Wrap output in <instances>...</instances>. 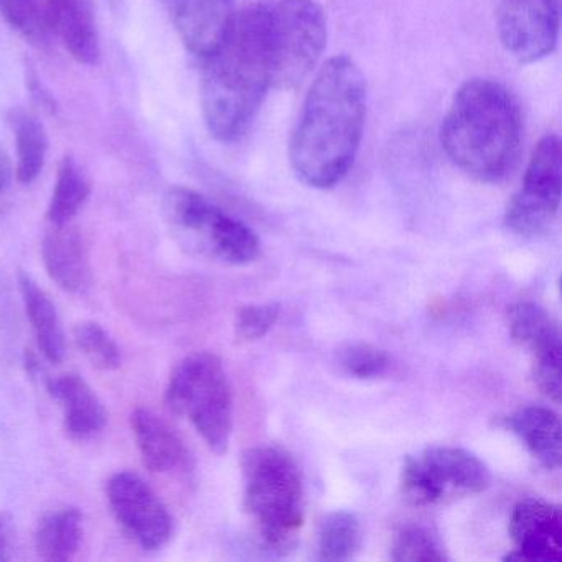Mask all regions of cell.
<instances>
[{
    "instance_id": "1",
    "label": "cell",
    "mask_w": 562,
    "mask_h": 562,
    "mask_svg": "<svg viewBox=\"0 0 562 562\" xmlns=\"http://www.w3.org/2000/svg\"><path fill=\"white\" fill-rule=\"evenodd\" d=\"M367 117V81L353 58L338 55L318 71L289 143L297 179L331 189L353 167Z\"/></svg>"
},
{
    "instance_id": "2",
    "label": "cell",
    "mask_w": 562,
    "mask_h": 562,
    "mask_svg": "<svg viewBox=\"0 0 562 562\" xmlns=\"http://www.w3.org/2000/svg\"><path fill=\"white\" fill-rule=\"evenodd\" d=\"M203 60L200 98L206 130L220 143H235L255 123L271 88L268 8L236 12L223 44Z\"/></svg>"
},
{
    "instance_id": "3",
    "label": "cell",
    "mask_w": 562,
    "mask_h": 562,
    "mask_svg": "<svg viewBox=\"0 0 562 562\" xmlns=\"http://www.w3.org/2000/svg\"><path fill=\"white\" fill-rule=\"evenodd\" d=\"M518 101L495 80L473 78L453 94L440 127V146L450 162L483 183L505 180L521 153Z\"/></svg>"
},
{
    "instance_id": "4",
    "label": "cell",
    "mask_w": 562,
    "mask_h": 562,
    "mask_svg": "<svg viewBox=\"0 0 562 562\" xmlns=\"http://www.w3.org/2000/svg\"><path fill=\"white\" fill-rule=\"evenodd\" d=\"M245 508L262 542L285 552L304 522V485L295 460L281 447L261 446L241 457Z\"/></svg>"
},
{
    "instance_id": "5",
    "label": "cell",
    "mask_w": 562,
    "mask_h": 562,
    "mask_svg": "<svg viewBox=\"0 0 562 562\" xmlns=\"http://www.w3.org/2000/svg\"><path fill=\"white\" fill-rule=\"evenodd\" d=\"M166 401L177 416L187 417L216 456L228 450L233 429V397L222 360L210 351L183 358L170 374Z\"/></svg>"
},
{
    "instance_id": "6",
    "label": "cell",
    "mask_w": 562,
    "mask_h": 562,
    "mask_svg": "<svg viewBox=\"0 0 562 562\" xmlns=\"http://www.w3.org/2000/svg\"><path fill=\"white\" fill-rule=\"evenodd\" d=\"M164 210L187 246L215 261L246 266L259 256L255 232L195 190L173 187L164 200Z\"/></svg>"
},
{
    "instance_id": "7",
    "label": "cell",
    "mask_w": 562,
    "mask_h": 562,
    "mask_svg": "<svg viewBox=\"0 0 562 562\" xmlns=\"http://www.w3.org/2000/svg\"><path fill=\"white\" fill-rule=\"evenodd\" d=\"M325 45L327 18L315 0H279L268 8L271 87H299L321 60Z\"/></svg>"
},
{
    "instance_id": "8",
    "label": "cell",
    "mask_w": 562,
    "mask_h": 562,
    "mask_svg": "<svg viewBox=\"0 0 562 562\" xmlns=\"http://www.w3.org/2000/svg\"><path fill=\"white\" fill-rule=\"evenodd\" d=\"M488 467L460 447L434 446L419 457L407 456L401 470V492L416 506H430L485 492Z\"/></svg>"
},
{
    "instance_id": "9",
    "label": "cell",
    "mask_w": 562,
    "mask_h": 562,
    "mask_svg": "<svg viewBox=\"0 0 562 562\" xmlns=\"http://www.w3.org/2000/svg\"><path fill=\"white\" fill-rule=\"evenodd\" d=\"M561 192V140L555 134H549L532 150L521 189L509 200L506 228L525 238L544 235L558 218Z\"/></svg>"
},
{
    "instance_id": "10",
    "label": "cell",
    "mask_w": 562,
    "mask_h": 562,
    "mask_svg": "<svg viewBox=\"0 0 562 562\" xmlns=\"http://www.w3.org/2000/svg\"><path fill=\"white\" fill-rule=\"evenodd\" d=\"M496 31L506 54L519 64L549 57L558 44L559 0H493Z\"/></svg>"
},
{
    "instance_id": "11",
    "label": "cell",
    "mask_w": 562,
    "mask_h": 562,
    "mask_svg": "<svg viewBox=\"0 0 562 562\" xmlns=\"http://www.w3.org/2000/svg\"><path fill=\"white\" fill-rule=\"evenodd\" d=\"M108 502L123 531L146 551L172 538L173 519L149 483L134 472H117L108 482Z\"/></svg>"
},
{
    "instance_id": "12",
    "label": "cell",
    "mask_w": 562,
    "mask_h": 562,
    "mask_svg": "<svg viewBox=\"0 0 562 562\" xmlns=\"http://www.w3.org/2000/svg\"><path fill=\"white\" fill-rule=\"evenodd\" d=\"M506 317L513 341L531 351L536 386L561 403V331L554 318L532 302L512 305Z\"/></svg>"
},
{
    "instance_id": "13",
    "label": "cell",
    "mask_w": 562,
    "mask_h": 562,
    "mask_svg": "<svg viewBox=\"0 0 562 562\" xmlns=\"http://www.w3.org/2000/svg\"><path fill=\"white\" fill-rule=\"evenodd\" d=\"M509 536L516 551L509 561H559L562 554V513L558 505L541 498L521 499L513 508Z\"/></svg>"
},
{
    "instance_id": "14",
    "label": "cell",
    "mask_w": 562,
    "mask_h": 562,
    "mask_svg": "<svg viewBox=\"0 0 562 562\" xmlns=\"http://www.w3.org/2000/svg\"><path fill=\"white\" fill-rule=\"evenodd\" d=\"M173 27L190 54L210 57L235 21V0H167Z\"/></svg>"
},
{
    "instance_id": "15",
    "label": "cell",
    "mask_w": 562,
    "mask_h": 562,
    "mask_svg": "<svg viewBox=\"0 0 562 562\" xmlns=\"http://www.w3.org/2000/svg\"><path fill=\"white\" fill-rule=\"evenodd\" d=\"M45 269L52 281L75 295H83L93 285L90 252L80 229L65 225H54L45 235L42 245Z\"/></svg>"
},
{
    "instance_id": "16",
    "label": "cell",
    "mask_w": 562,
    "mask_h": 562,
    "mask_svg": "<svg viewBox=\"0 0 562 562\" xmlns=\"http://www.w3.org/2000/svg\"><path fill=\"white\" fill-rule=\"evenodd\" d=\"M45 384L48 394L64 409L65 430L71 439L87 440L103 432L108 424L106 407L80 374L48 378Z\"/></svg>"
},
{
    "instance_id": "17",
    "label": "cell",
    "mask_w": 562,
    "mask_h": 562,
    "mask_svg": "<svg viewBox=\"0 0 562 562\" xmlns=\"http://www.w3.org/2000/svg\"><path fill=\"white\" fill-rule=\"evenodd\" d=\"M52 34L60 38L70 57L93 67L100 61L101 44L91 0H47Z\"/></svg>"
},
{
    "instance_id": "18",
    "label": "cell",
    "mask_w": 562,
    "mask_h": 562,
    "mask_svg": "<svg viewBox=\"0 0 562 562\" xmlns=\"http://www.w3.org/2000/svg\"><path fill=\"white\" fill-rule=\"evenodd\" d=\"M134 439L144 465L156 473L173 472L186 465V446L172 427L147 407H137L131 416Z\"/></svg>"
},
{
    "instance_id": "19",
    "label": "cell",
    "mask_w": 562,
    "mask_h": 562,
    "mask_svg": "<svg viewBox=\"0 0 562 562\" xmlns=\"http://www.w3.org/2000/svg\"><path fill=\"white\" fill-rule=\"evenodd\" d=\"M525 443L531 456L548 470L561 467V420L554 411L544 406H526L503 420Z\"/></svg>"
},
{
    "instance_id": "20",
    "label": "cell",
    "mask_w": 562,
    "mask_h": 562,
    "mask_svg": "<svg viewBox=\"0 0 562 562\" xmlns=\"http://www.w3.org/2000/svg\"><path fill=\"white\" fill-rule=\"evenodd\" d=\"M19 288L38 348L50 363H61L67 355V340L57 305L29 272L19 271Z\"/></svg>"
},
{
    "instance_id": "21",
    "label": "cell",
    "mask_w": 562,
    "mask_h": 562,
    "mask_svg": "<svg viewBox=\"0 0 562 562\" xmlns=\"http://www.w3.org/2000/svg\"><path fill=\"white\" fill-rule=\"evenodd\" d=\"M83 539V515L74 506L55 509L41 519L35 532V548L45 561H70Z\"/></svg>"
},
{
    "instance_id": "22",
    "label": "cell",
    "mask_w": 562,
    "mask_h": 562,
    "mask_svg": "<svg viewBox=\"0 0 562 562\" xmlns=\"http://www.w3.org/2000/svg\"><path fill=\"white\" fill-rule=\"evenodd\" d=\"M15 146H18L19 182L29 186L41 176L48 153V137L44 124L38 117L27 113H15Z\"/></svg>"
},
{
    "instance_id": "23",
    "label": "cell",
    "mask_w": 562,
    "mask_h": 562,
    "mask_svg": "<svg viewBox=\"0 0 562 562\" xmlns=\"http://www.w3.org/2000/svg\"><path fill=\"white\" fill-rule=\"evenodd\" d=\"M91 187L80 167L71 157L61 162L57 182L48 203L47 218L52 225L70 223L90 199Z\"/></svg>"
},
{
    "instance_id": "24",
    "label": "cell",
    "mask_w": 562,
    "mask_h": 562,
    "mask_svg": "<svg viewBox=\"0 0 562 562\" xmlns=\"http://www.w3.org/2000/svg\"><path fill=\"white\" fill-rule=\"evenodd\" d=\"M361 544V528L353 513L338 509L328 513L318 528V559L350 561Z\"/></svg>"
},
{
    "instance_id": "25",
    "label": "cell",
    "mask_w": 562,
    "mask_h": 562,
    "mask_svg": "<svg viewBox=\"0 0 562 562\" xmlns=\"http://www.w3.org/2000/svg\"><path fill=\"white\" fill-rule=\"evenodd\" d=\"M0 15L31 44H48L54 35L47 0H0Z\"/></svg>"
},
{
    "instance_id": "26",
    "label": "cell",
    "mask_w": 562,
    "mask_h": 562,
    "mask_svg": "<svg viewBox=\"0 0 562 562\" xmlns=\"http://www.w3.org/2000/svg\"><path fill=\"white\" fill-rule=\"evenodd\" d=\"M75 344L98 370H117L123 363L121 348L110 331L97 322H81L74 328Z\"/></svg>"
},
{
    "instance_id": "27",
    "label": "cell",
    "mask_w": 562,
    "mask_h": 562,
    "mask_svg": "<svg viewBox=\"0 0 562 562\" xmlns=\"http://www.w3.org/2000/svg\"><path fill=\"white\" fill-rule=\"evenodd\" d=\"M391 559L396 562H440L446 561L447 555L426 528L406 526L394 538Z\"/></svg>"
},
{
    "instance_id": "28",
    "label": "cell",
    "mask_w": 562,
    "mask_h": 562,
    "mask_svg": "<svg viewBox=\"0 0 562 562\" xmlns=\"http://www.w3.org/2000/svg\"><path fill=\"white\" fill-rule=\"evenodd\" d=\"M337 363L347 376L373 380L387 370L390 358L386 351L373 345L351 344L338 351Z\"/></svg>"
},
{
    "instance_id": "29",
    "label": "cell",
    "mask_w": 562,
    "mask_h": 562,
    "mask_svg": "<svg viewBox=\"0 0 562 562\" xmlns=\"http://www.w3.org/2000/svg\"><path fill=\"white\" fill-rule=\"evenodd\" d=\"M278 304L246 305L236 315V337L241 341H255L265 337L278 322Z\"/></svg>"
},
{
    "instance_id": "30",
    "label": "cell",
    "mask_w": 562,
    "mask_h": 562,
    "mask_svg": "<svg viewBox=\"0 0 562 562\" xmlns=\"http://www.w3.org/2000/svg\"><path fill=\"white\" fill-rule=\"evenodd\" d=\"M14 548V521L11 515L0 512V562L11 561Z\"/></svg>"
},
{
    "instance_id": "31",
    "label": "cell",
    "mask_w": 562,
    "mask_h": 562,
    "mask_svg": "<svg viewBox=\"0 0 562 562\" xmlns=\"http://www.w3.org/2000/svg\"><path fill=\"white\" fill-rule=\"evenodd\" d=\"M14 180V167H12L11 157L8 150L0 146V195L11 189Z\"/></svg>"
}]
</instances>
